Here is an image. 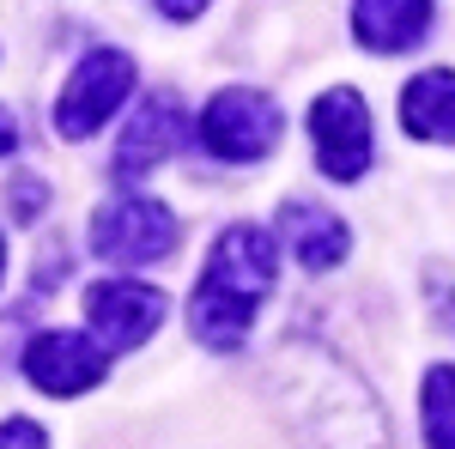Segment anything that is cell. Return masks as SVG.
I'll return each mask as SVG.
<instances>
[{
  "instance_id": "obj_1",
  "label": "cell",
  "mask_w": 455,
  "mask_h": 449,
  "mask_svg": "<svg viewBox=\"0 0 455 449\" xmlns=\"http://www.w3.org/2000/svg\"><path fill=\"white\" fill-rule=\"evenodd\" d=\"M274 382H291L280 401L304 449H388L383 407L347 365H334L322 346H285L274 358Z\"/></svg>"
},
{
  "instance_id": "obj_2",
  "label": "cell",
  "mask_w": 455,
  "mask_h": 449,
  "mask_svg": "<svg viewBox=\"0 0 455 449\" xmlns=\"http://www.w3.org/2000/svg\"><path fill=\"white\" fill-rule=\"evenodd\" d=\"M280 274V249L261 225H225L212 243L207 268L195 279V304H188V334L207 352H237L255 328L261 298L274 292Z\"/></svg>"
},
{
  "instance_id": "obj_3",
  "label": "cell",
  "mask_w": 455,
  "mask_h": 449,
  "mask_svg": "<svg viewBox=\"0 0 455 449\" xmlns=\"http://www.w3.org/2000/svg\"><path fill=\"white\" fill-rule=\"evenodd\" d=\"M280 128H285V116L267 92H255V85H225V92L207 98L195 134H201V146H207L212 158H225V164H255V158H267V152L280 146Z\"/></svg>"
},
{
  "instance_id": "obj_4",
  "label": "cell",
  "mask_w": 455,
  "mask_h": 449,
  "mask_svg": "<svg viewBox=\"0 0 455 449\" xmlns=\"http://www.w3.org/2000/svg\"><path fill=\"white\" fill-rule=\"evenodd\" d=\"M134 92V61L122 55V49H92L73 79L61 85V98H55V134L61 140H85L98 134L109 116L122 109V98Z\"/></svg>"
},
{
  "instance_id": "obj_5",
  "label": "cell",
  "mask_w": 455,
  "mask_h": 449,
  "mask_svg": "<svg viewBox=\"0 0 455 449\" xmlns=\"http://www.w3.org/2000/svg\"><path fill=\"white\" fill-rule=\"evenodd\" d=\"M176 212L146 201V195H128V201H109L92 219V249L104 261H122V268H140V261H164L176 249Z\"/></svg>"
},
{
  "instance_id": "obj_6",
  "label": "cell",
  "mask_w": 455,
  "mask_h": 449,
  "mask_svg": "<svg viewBox=\"0 0 455 449\" xmlns=\"http://www.w3.org/2000/svg\"><path fill=\"white\" fill-rule=\"evenodd\" d=\"M310 140H315V158H322V176L358 182L371 171V109H364V98L352 85L322 92L310 109Z\"/></svg>"
},
{
  "instance_id": "obj_7",
  "label": "cell",
  "mask_w": 455,
  "mask_h": 449,
  "mask_svg": "<svg viewBox=\"0 0 455 449\" xmlns=\"http://www.w3.org/2000/svg\"><path fill=\"white\" fill-rule=\"evenodd\" d=\"M195 140V122L176 92H152L140 104V116L128 122V134L116 146V182H140L146 171H158L164 158H176L182 146Z\"/></svg>"
},
{
  "instance_id": "obj_8",
  "label": "cell",
  "mask_w": 455,
  "mask_h": 449,
  "mask_svg": "<svg viewBox=\"0 0 455 449\" xmlns=\"http://www.w3.org/2000/svg\"><path fill=\"white\" fill-rule=\"evenodd\" d=\"M85 322H92L98 346L128 352V346H140L146 334H158V322H164V292H152L140 279H104V285L85 292Z\"/></svg>"
},
{
  "instance_id": "obj_9",
  "label": "cell",
  "mask_w": 455,
  "mask_h": 449,
  "mask_svg": "<svg viewBox=\"0 0 455 449\" xmlns=\"http://www.w3.org/2000/svg\"><path fill=\"white\" fill-rule=\"evenodd\" d=\"M104 371L109 365H104V352H98V341H85V334H73V328H49V334H36V341L25 346V377H31L43 395H61V401L98 389Z\"/></svg>"
},
{
  "instance_id": "obj_10",
  "label": "cell",
  "mask_w": 455,
  "mask_h": 449,
  "mask_svg": "<svg viewBox=\"0 0 455 449\" xmlns=\"http://www.w3.org/2000/svg\"><path fill=\"white\" fill-rule=\"evenodd\" d=\"M431 19H437V6H425V0H358L352 6V36L377 55H407V49L425 43Z\"/></svg>"
},
{
  "instance_id": "obj_11",
  "label": "cell",
  "mask_w": 455,
  "mask_h": 449,
  "mask_svg": "<svg viewBox=\"0 0 455 449\" xmlns=\"http://www.w3.org/2000/svg\"><path fill=\"white\" fill-rule=\"evenodd\" d=\"M280 237L291 243L298 268H310V274L334 268V261H347V249H352L347 219L328 212V207H315V201H285V207H280Z\"/></svg>"
},
{
  "instance_id": "obj_12",
  "label": "cell",
  "mask_w": 455,
  "mask_h": 449,
  "mask_svg": "<svg viewBox=\"0 0 455 449\" xmlns=\"http://www.w3.org/2000/svg\"><path fill=\"white\" fill-rule=\"evenodd\" d=\"M401 128L413 140H455V68H431L401 92Z\"/></svg>"
},
{
  "instance_id": "obj_13",
  "label": "cell",
  "mask_w": 455,
  "mask_h": 449,
  "mask_svg": "<svg viewBox=\"0 0 455 449\" xmlns=\"http://www.w3.org/2000/svg\"><path fill=\"white\" fill-rule=\"evenodd\" d=\"M425 444L455 449V365L425 371Z\"/></svg>"
},
{
  "instance_id": "obj_14",
  "label": "cell",
  "mask_w": 455,
  "mask_h": 449,
  "mask_svg": "<svg viewBox=\"0 0 455 449\" xmlns=\"http://www.w3.org/2000/svg\"><path fill=\"white\" fill-rule=\"evenodd\" d=\"M0 449H49V437H43L36 419H6L0 425Z\"/></svg>"
},
{
  "instance_id": "obj_15",
  "label": "cell",
  "mask_w": 455,
  "mask_h": 449,
  "mask_svg": "<svg viewBox=\"0 0 455 449\" xmlns=\"http://www.w3.org/2000/svg\"><path fill=\"white\" fill-rule=\"evenodd\" d=\"M36 212H43V182L19 176V182H12V219H25V225H31Z\"/></svg>"
},
{
  "instance_id": "obj_16",
  "label": "cell",
  "mask_w": 455,
  "mask_h": 449,
  "mask_svg": "<svg viewBox=\"0 0 455 449\" xmlns=\"http://www.w3.org/2000/svg\"><path fill=\"white\" fill-rule=\"evenodd\" d=\"M19 152V122H12V109L0 104V158H12Z\"/></svg>"
},
{
  "instance_id": "obj_17",
  "label": "cell",
  "mask_w": 455,
  "mask_h": 449,
  "mask_svg": "<svg viewBox=\"0 0 455 449\" xmlns=\"http://www.w3.org/2000/svg\"><path fill=\"white\" fill-rule=\"evenodd\" d=\"M164 19H176V25H188V19H201V6H158Z\"/></svg>"
},
{
  "instance_id": "obj_18",
  "label": "cell",
  "mask_w": 455,
  "mask_h": 449,
  "mask_svg": "<svg viewBox=\"0 0 455 449\" xmlns=\"http://www.w3.org/2000/svg\"><path fill=\"white\" fill-rule=\"evenodd\" d=\"M0 274H6V249H0Z\"/></svg>"
}]
</instances>
